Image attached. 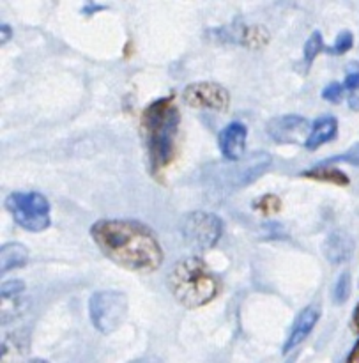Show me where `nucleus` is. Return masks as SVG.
<instances>
[{
  "mask_svg": "<svg viewBox=\"0 0 359 363\" xmlns=\"http://www.w3.org/2000/svg\"><path fill=\"white\" fill-rule=\"evenodd\" d=\"M99 250L112 262L137 273H152L163 264V248L149 227L135 220H99L91 227Z\"/></svg>",
  "mask_w": 359,
  "mask_h": 363,
  "instance_id": "obj_1",
  "label": "nucleus"
},
{
  "mask_svg": "<svg viewBox=\"0 0 359 363\" xmlns=\"http://www.w3.org/2000/svg\"><path fill=\"white\" fill-rule=\"evenodd\" d=\"M179 121V108L170 96L154 99L142 113V130L152 172L165 169L173 160Z\"/></svg>",
  "mask_w": 359,
  "mask_h": 363,
  "instance_id": "obj_2",
  "label": "nucleus"
},
{
  "mask_svg": "<svg viewBox=\"0 0 359 363\" xmlns=\"http://www.w3.org/2000/svg\"><path fill=\"white\" fill-rule=\"evenodd\" d=\"M166 284L173 298L188 308L211 303L220 291L216 275L198 257H186L176 262L166 277Z\"/></svg>",
  "mask_w": 359,
  "mask_h": 363,
  "instance_id": "obj_3",
  "label": "nucleus"
},
{
  "mask_svg": "<svg viewBox=\"0 0 359 363\" xmlns=\"http://www.w3.org/2000/svg\"><path fill=\"white\" fill-rule=\"evenodd\" d=\"M269 165H271L269 152H253L241 162L218 163V165H215V170L207 174V177L209 183L218 190L225 188L227 191H234L253 183L257 177H261L266 172Z\"/></svg>",
  "mask_w": 359,
  "mask_h": 363,
  "instance_id": "obj_4",
  "label": "nucleus"
},
{
  "mask_svg": "<svg viewBox=\"0 0 359 363\" xmlns=\"http://www.w3.org/2000/svg\"><path fill=\"white\" fill-rule=\"evenodd\" d=\"M6 208L14 222L28 233H41L52 223L48 199L38 191H14L6 199Z\"/></svg>",
  "mask_w": 359,
  "mask_h": 363,
  "instance_id": "obj_5",
  "label": "nucleus"
},
{
  "mask_svg": "<svg viewBox=\"0 0 359 363\" xmlns=\"http://www.w3.org/2000/svg\"><path fill=\"white\" fill-rule=\"evenodd\" d=\"M127 315V298L119 291H98L89 300V318L99 333L120 328Z\"/></svg>",
  "mask_w": 359,
  "mask_h": 363,
  "instance_id": "obj_6",
  "label": "nucleus"
},
{
  "mask_svg": "<svg viewBox=\"0 0 359 363\" xmlns=\"http://www.w3.org/2000/svg\"><path fill=\"white\" fill-rule=\"evenodd\" d=\"M181 234L188 247L204 252L220 241L223 234V222L215 213L193 211L184 216L181 223Z\"/></svg>",
  "mask_w": 359,
  "mask_h": 363,
  "instance_id": "obj_7",
  "label": "nucleus"
},
{
  "mask_svg": "<svg viewBox=\"0 0 359 363\" xmlns=\"http://www.w3.org/2000/svg\"><path fill=\"white\" fill-rule=\"evenodd\" d=\"M183 99L190 106L207 110H227L230 103L229 91L215 82H195L186 85Z\"/></svg>",
  "mask_w": 359,
  "mask_h": 363,
  "instance_id": "obj_8",
  "label": "nucleus"
},
{
  "mask_svg": "<svg viewBox=\"0 0 359 363\" xmlns=\"http://www.w3.org/2000/svg\"><path fill=\"white\" fill-rule=\"evenodd\" d=\"M310 130L308 119L296 113L275 117L268 123V133L276 144H307Z\"/></svg>",
  "mask_w": 359,
  "mask_h": 363,
  "instance_id": "obj_9",
  "label": "nucleus"
},
{
  "mask_svg": "<svg viewBox=\"0 0 359 363\" xmlns=\"http://www.w3.org/2000/svg\"><path fill=\"white\" fill-rule=\"evenodd\" d=\"M248 128L239 121L227 124L218 135V145L227 162H241L246 151Z\"/></svg>",
  "mask_w": 359,
  "mask_h": 363,
  "instance_id": "obj_10",
  "label": "nucleus"
},
{
  "mask_svg": "<svg viewBox=\"0 0 359 363\" xmlns=\"http://www.w3.org/2000/svg\"><path fill=\"white\" fill-rule=\"evenodd\" d=\"M319 319H321V308H319L317 305H308V307L297 315L296 321H294L289 337H287L285 344H283V353H290V351L296 350L300 344H303V340H307V337L310 335L312 330L315 328Z\"/></svg>",
  "mask_w": 359,
  "mask_h": 363,
  "instance_id": "obj_11",
  "label": "nucleus"
},
{
  "mask_svg": "<svg viewBox=\"0 0 359 363\" xmlns=\"http://www.w3.org/2000/svg\"><path fill=\"white\" fill-rule=\"evenodd\" d=\"M354 252V241L343 230H335L324 243V255L333 264H342L349 261Z\"/></svg>",
  "mask_w": 359,
  "mask_h": 363,
  "instance_id": "obj_12",
  "label": "nucleus"
},
{
  "mask_svg": "<svg viewBox=\"0 0 359 363\" xmlns=\"http://www.w3.org/2000/svg\"><path fill=\"white\" fill-rule=\"evenodd\" d=\"M336 131H338V121L333 116H322L312 124L310 135L307 138V149L315 151L317 147L324 145L326 142L333 140L336 137Z\"/></svg>",
  "mask_w": 359,
  "mask_h": 363,
  "instance_id": "obj_13",
  "label": "nucleus"
},
{
  "mask_svg": "<svg viewBox=\"0 0 359 363\" xmlns=\"http://www.w3.org/2000/svg\"><path fill=\"white\" fill-rule=\"evenodd\" d=\"M0 259H2L0 262L2 273L23 268L28 262V250L20 243H6L2 245V250H0Z\"/></svg>",
  "mask_w": 359,
  "mask_h": 363,
  "instance_id": "obj_14",
  "label": "nucleus"
},
{
  "mask_svg": "<svg viewBox=\"0 0 359 363\" xmlns=\"http://www.w3.org/2000/svg\"><path fill=\"white\" fill-rule=\"evenodd\" d=\"M303 176L317 181H326V183L340 184V186H347L349 184V176L346 172H342L338 169H329L326 165H319L315 169L307 170V172H303Z\"/></svg>",
  "mask_w": 359,
  "mask_h": 363,
  "instance_id": "obj_15",
  "label": "nucleus"
},
{
  "mask_svg": "<svg viewBox=\"0 0 359 363\" xmlns=\"http://www.w3.org/2000/svg\"><path fill=\"white\" fill-rule=\"evenodd\" d=\"M23 340H20L18 337L9 335L7 339H4L2 342V363H18L23 360L25 357V347L21 346Z\"/></svg>",
  "mask_w": 359,
  "mask_h": 363,
  "instance_id": "obj_16",
  "label": "nucleus"
},
{
  "mask_svg": "<svg viewBox=\"0 0 359 363\" xmlns=\"http://www.w3.org/2000/svg\"><path fill=\"white\" fill-rule=\"evenodd\" d=\"M322 50H324V39H322V34L319 30L312 32V35L307 39V43H304V48H303L304 60L310 64L312 60L322 52Z\"/></svg>",
  "mask_w": 359,
  "mask_h": 363,
  "instance_id": "obj_17",
  "label": "nucleus"
},
{
  "mask_svg": "<svg viewBox=\"0 0 359 363\" xmlns=\"http://www.w3.org/2000/svg\"><path fill=\"white\" fill-rule=\"evenodd\" d=\"M351 294V273L343 272L338 277L335 284V291H333V298H335V303H346L347 298Z\"/></svg>",
  "mask_w": 359,
  "mask_h": 363,
  "instance_id": "obj_18",
  "label": "nucleus"
},
{
  "mask_svg": "<svg viewBox=\"0 0 359 363\" xmlns=\"http://www.w3.org/2000/svg\"><path fill=\"white\" fill-rule=\"evenodd\" d=\"M354 45V35L353 32L342 30L335 39V45L333 48H329V53H335V55H343V53L349 52Z\"/></svg>",
  "mask_w": 359,
  "mask_h": 363,
  "instance_id": "obj_19",
  "label": "nucleus"
},
{
  "mask_svg": "<svg viewBox=\"0 0 359 363\" xmlns=\"http://www.w3.org/2000/svg\"><path fill=\"white\" fill-rule=\"evenodd\" d=\"M336 162H346L354 167H359V144L353 145V147H351L347 152H343V155L335 156V158H329L322 163H324V165H329V163H336Z\"/></svg>",
  "mask_w": 359,
  "mask_h": 363,
  "instance_id": "obj_20",
  "label": "nucleus"
},
{
  "mask_svg": "<svg viewBox=\"0 0 359 363\" xmlns=\"http://www.w3.org/2000/svg\"><path fill=\"white\" fill-rule=\"evenodd\" d=\"M280 199L276 197V195H266V197H262L261 201L255 202V208L261 209L262 213H266V215H271V213H276L280 209Z\"/></svg>",
  "mask_w": 359,
  "mask_h": 363,
  "instance_id": "obj_21",
  "label": "nucleus"
},
{
  "mask_svg": "<svg viewBox=\"0 0 359 363\" xmlns=\"http://www.w3.org/2000/svg\"><path fill=\"white\" fill-rule=\"evenodd\" d=\"M25 289L21 280H9V282L2 284V300H11L14 296H20L21 291Z\"/></svg>",
  "mask_w": 359,
  "mask_h": 363,
  "instance_id": "obj_22",
  "label": "nucleus"
},
{
  "mask_svg": "<svg viewBox=\"0 0 359 363\" xmlns=\"http://www.w3.org/2000/svg\"><path fill=\"white\" fill-rule=\"evenodd\" d=\"M343 91H346V87H343V84H338V82H333V84H329L328 87L322 91V98L328 99V101H338L340 98H342Z\"/></svg>",
  "mask_w": 359,
  "mask_h": 363,
  "instance_id": "obj_23",
  "label": "nucleus"
},
{
  "mask_svg": "<svg viewBox=\"0 0 359 363\" xmlns=\"http://www.w3.org/2000/svg\"><path fill=\"white\" fill-rule=\"evenodd\" d=\"M351 69L347 73L346 80H343V87L349 91H358L359 89V66L358 64H351Z\"/></svg>",
  "mask_w": 359,
  "mask_h": 363,
  "instance_id": "obj_24",
  "label": "nucleus"
},
{
  "mask_svg": "<svg viewBox=\"0 0 359 363\" xmlns=\"http://www.w3.org/2000/svg\"><path fill=\"white\" fill-rule=\"evenodd\" d=\"M347 363H359V342L356 344V347L353 350V353H351L349 360H347Z\"/></svg>",
  "mask_w": 359,
  "mask_h": 363,
  "instance_id": "obj_25",
  "label": "nucleus"
},
{
  "mask_svg": "<svg viewBox=\"0 0 359 363\" xmlns=\"http://www.w3.org/2000/svg\"><path fill=\"white\" fill-rule=\"evenodd\" d=\"M11 39V27L9 25H2V43L6 45Z\"/></svg>",
  "mask_w": 359,
  "mask_h": 363,
  "instance_id": "obj_26",
  "label": "nucleus"
},
{
  "mask_svg": "<svg viewBox=\"0 0 359 363\" xmlns=\"http://www.w3.org/2000/svg\"><path fill=\"white\" fill-rule=\"evenodd\" d=\"M130 363H161V362L154 357H145V358H138V360H133Z\"/></svg>",
  "mask_w": 359,
  "mask_h": 363,
  "instance_id": "obj_27",
  "label": "nucleus"
},
{
  "mask_svg": "<svg viewBox=\"0 0 359 363\" xmlns=\"http://www.w3.org/2000/svg\"><path fill=\"white\" fill-rule=\"evenodd\" d=\"M349 106L353 110H359V98H358V96H351V98H349Z\"/></svg>",
  "mask_w": 359,
  "mask_h": 363,
  "instance_id": "obj_28",
  "label": "nucleus"
},
{
  "mask_svg": "<svg viewBox=\"0 0 359 363\" xmlns=\"http://www.w3.org/2000/svg\"><path fill=\"white\" fill-rule=\"evenodd\" d=\"M353 323H354V326H356V330H358V332H359V303L356 305V308H354Z\"/></svg>",
  "mask_w": 359,
  "mask_h": 363,
  "instance_id": "obj_29",
  "label": "nucleus"
},
{
  "mask_svg": "<svg viewBox=\"0 0 359 363\" xmlns=\"http://www.w3.org/2000/svg\"><path fill=\"white\" fill-rule=\"evenodd\" d=\"M30 363H48V362H45V360H41V358H35V360H32Z\"/></svg>",
  "mask_w": 359,
  "mask_h": 363,
  "instance_id": "obj_30",
  "label": "nucleus"
}]
</instances>
